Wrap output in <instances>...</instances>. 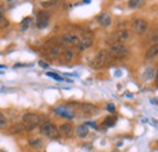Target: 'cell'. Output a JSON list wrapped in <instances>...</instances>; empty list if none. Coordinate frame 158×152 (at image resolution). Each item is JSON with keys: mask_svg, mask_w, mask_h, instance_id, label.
<instances>
[{"mask_svg": "<svg viewBox=\"0 0 158 152\" xmlns=\"http://www.w3.org/2000/svg\"><path fill=\"white\" fill-rule=\"evenodd\" d=\"M67 107H73L74 110L73 111H78L79 113L84 117H91V116H95V114L99 113V107L93 105V103H79V102H72V103H68ZM72 111V112H73Z\"/></svg>", "mask_w": 158, "mask_h": 152, "instance_id": "cell-1", "label": "cell"}, {"mask_svg": "<svg viewBox=\"0 0 158 152\" xmlns=\"http://www.w3.org/2000/svg\"><path fill=\"white\" fill-rule=\"evenodd\" d=\"M111 61H112V58L110 56L108 51H106V50H100L99 53L95 55V57L90 61V66H91L93 68L100 70V68L106 67Z\"/></svg>", "mask_w": 158, "mask_h": 152, "instance_id": "cell-2", "label": "cell"}, {"mask_svg": "<svg viewBox=\"0 0 158 152\" xmlns=\"http://www.w3.org/2000/svg\"><path fill=\"white\" fill-rule=\"evenodd\" d=\"M108 54L112 60H123V58L129 56L130 50L124 44H113V45H111Z\"/></svg>", "mask_w": 158, "mask_h": 152, "instance_id": "cell-3", "label": "cell"}, {"mask_svg": "<svg viewBox=\"0 0 158 152\" xmlns=\"http://www.w3.org/2000/svg\"><path fill=\"white\" fill-rule=\"evenodd\" d=\"M40 123H41V117L39 114L29 112V113H24L22 116V124L28 132H32L33 129H35Z\"/></svg>", "mask_w": 158, "mask_h": 152, "instance_id": "cell-4", "label": "cell"}, {"mask_svg": "<svg viewBox=\"0 0 158 152\" xmlns=\"http://www.w3.org/2000/svg\"><path fill=\"white\" fill-rule=\"evenodd\" d=\"M40 133L49 139H59L60 135H61L59 128L50 122H44L40 125Z\"/></svg>", "mask_w": 158, "mask_h": 152, "instance_id": "cell-5", "label": "cell"}, {"mask_svg": "<svg viewBox=\"0 0 158 152\" xmlns=\"http://www.w3.org/2000/svg\"><path fill=\"white\" fill-rule=\"evenodd\" d=\"M130 37V33L125 29H122V31H117L114 33H112L108 38V43L111 45L113 44H123L124 41H127Z\"/></svg>", "mask_w": 158, "mask_h": 152, "instance_id": "cell-6", "label": "cell"}, {"mask_svg": "<svg viewBox=\"0 0 158 152\" xmlns=\"http://www.w3.org/2000/svg\"><path fill=\"white\" fill-rule=\"evenodd\" d=\"M147 28H148L147 21H145V19H135V21L133 22V24H131V29H133L135 33H138V34H143V33L147 31Z\"/></svg>", "mask_w": 158, "mask_h": 152, "instance_id": "cell-7", "label": "cell"}, {"mask_svg": "<svg viewBox=\"0 0 158 152\" xmlns=\"http://www.w3.org/2000/svg\"><path fill=\"white\" fill-rule=\"evenodd\" d=\"M50 22V12L49 11H40L37 15V26L38 28H45L48 27Z\"/></svg>", "mask_w": 158, "mask_h": 152, "instance_id": "cell-8", "label": "cell"}, {"mask_svg": "<svg viewBox=\"0 0 158 152\" xmlns=\"http://www.w3.org/2000/svg\"><path fill=\"white\" fill-rule=\"evenodd\" d=\"M62 43L77 46V45L80 44V39H79L77 36H74V34H66V36L62 37Z\"/></svg>", "mask_w": 158, "mask_h": 152, "instance_id": "cell-9", "label": "cell"}, {"mask_svg": "<svg viewBox=\"0 0 158 152\" xmlns=\"http://www.w3.org/2000/svg\"><path fill=\"white\" fill-rule=\"evenodd\" d=\"M155 74H156V71L152 68V67H146L143 70V72L141 73V79L143 82H148V80H152L155 78Z\"/></svg>", "mask_w": 158, "mask_h": 152, "instance_id": "cell-10", "label": "cell"}, {"mask_svg": "<svg viewBox=\"0 0 158 152\" xmlns=\"http://www.w3.org/2000/svg\"><path fill=\"white\" fill-rule=\"evenodd\" d=\"M60 134H62L63 136H71L73 134V125L71 123H64L60 127Z\"/></svg>", "mask_w": 158, "mask_h": 152, "instance_id": "cell-11", "label": "cell"}, {"mask_svg": "<svg viewBox=\"0 0 158 152\" xmlns=\"http://www.w3.org/2000/svg\"><path fill=\"white\" fill-rule=\"evenodd\" d=\"M98 19H99L100 24L103 26V27H108V26H111V23H112V17H111V15L107 14V12L101 14Z\"/></svg>", "mask_w": 158, "mask_h": 152, "instance_id": "cell-12", "label": "cell"}, {"mask_svg": "<svg viewBox=\"0 0 158 152\" xmlns=\"http://www.w3.org/2000/svg\"><path fill=\"white\" fill-rule=\"evenodd\" d=\"M93 43H94V40L91 37H84V38L80 40V44H79V48H80V50H85V49H89L91 45H93Z\"/></svg>", "mask_w": 158, "mask_h": 152, "instance_id": "cell-13", "label": "cell"}, {"mask_svg": "<svg viewBox=\"0 0 158 152\" xmlns=\"http://www.w3.org/2000/svg\"><path fill=\"white\" fill-rule=\"evenodd\" d=\"M76 134H77V136L78 137H86L88 136V134H89V128H88V125L86 124H81V125H79L78 128L76 129Z\"/></svg>", "mask_w": 158, "mask_h": 152, "instance_id": "cell-14", "label": "cell"}, {"mask_svg": "<svg viewBox=\"0 0 158 152\" xmlns=\"http://www.w3.org/2000/svg\"><path fill=\"white\" fill-rule=\"evenodd\" d=\"M158 55V44H153L148 50H147V53H146V58H153L155 56H157Z\"/></svg>", "mask_w": 158, "mask_h": 152, "instance_id": "cell-15", "label": "cell"}, {"mask_svg": "<svg viewBox=\"0 0 158 152\" xmlns=\"http://www.w3.org/2000/svg\"><path fill=\"white\" fill-rule=\"evenodd\" d=\"M62 54V49H61V46L57 45V46H54L51 50H50V53H49V55L52 57V58H56L57 56H60Z\"/></svg>", "mask_w": 158, "mask_h": 152, "instance_id": "cell-16", "label": "cell"}, {"mask_svg": "<svg viewBox=\"0 0 158 152\" xmlns=\"http://www.w3.org/2000/svg\"><path fill=\"white\" fill-rule=\"evenodd\" d=\"M56 113L61 114L63 117H67V118H72L74 116V113L72 111H66V110H62V108H56Z\"/></svg>", "mask_w": 158, "mask_h": 152, "instance_id": "cell-17", "label": "cell"}, {"mask_svg": "<svg viewBox=\"0 0 158 152\" xmlns=\"http://www.w3.org/2000/svg\"><path fill=\"white\" fill-rule=\"evenodd\" d=\"M116 123V117H107L103 122V127H112Z\"/></svg>", "mask_w": 158, "mask_h": 152, "instance_id": "cell-18", "label": "cell"}, {"mask_svg": "<svg viewBox=\"0 0 158 152\" xmlns=\"http://www.w3.org/2000/svg\"><path fill=\"white\" fill-rule=\"evenodd\" d=\"M62 56H63L64 60L71 61L73 58V56H74V53L72 50H64V51H62Z\"/></svg>", "mask_w": 158, "mask_h": 152, "instance_id": "cell-19", "label": "cell"}, {"mask_svg": "<svg viewBox=\"0 0 158 152\" xmlns=\"http://www.w3.org/2000/svg\"><path fill=\"white\" fill-rule=\"evenodd\" d=\"M29 145L31 146H34L37 149H40L43 146V142L40 139H29Z\"/></svg>", "mask_w": 158, "mask_h": 152, "instance_id": "cell-20", "label": "cell"}, {"mask_svg": "<svg viewBox=\"0 0 158 152\" xmlns=\"http://www.w3.org/2000/svg\"><path fill=\"white\" fill-rule=\"evenodd\" d=\"M142 4H143V1H141V0H130V1L128 2V6L131 7V9H134V7H139V6L142 5Z\"/></svg>", "mask_w": 158, "mask_h": 152, "instance_id": "cell-21", "label": "cell"}, {"mask_svg": "<svg viewBox=\"0 0 158 152\" xmlns=\"http://www.w3.org/2000/svg\"><path fill=\"white\" fill-rule=\"evenodd\" d=\"M150 41L152 43V45L158 41V32L157 31H152V32L150 33Z\"/></svg>", "mask_w": 158, "mask_h": 152, "instance_id": "cell-22", "label": "cell"}, {"mask_svg": "<svg viewBox=\"0 0 158 152\" xmlns=\"http://www.w3.org/2000/svg\"><path fill=\"white\" fill-rule=\"evenodd\" d=\"M6 127H7V119L0 112V128H6Z\"/></svg>", "mask_w": 158, "mask_h": 152, "instance_id": "cell-23", "label": "cell"}, {"mask_svg": "<svg viewBox=\"0 0 158 152\" xmlns=\"http://www.w3.org/2000/svg\"><path fill=\"white\" fill-rule=\"evenodd\" d=\"M56 4H57L56 1H41L43 7H51V6H55Z\"/></svg>", "mask_w": 158, "mask_h": 152, "instance_id": "cell-24", "label": "cell"}, {"mask_svg": "<svg viewBox=\"0 0 158 152\" xmlns=\"http://www.w3.org/2000/svg\"><path fill=\"white\" fill-rule=\"evenodd\" d=\"M32 21L31 17H27L26 19H23V22H22V26H21V29H27V27L29 26V22Z\"/></svg>", "mask_w": 158, "mask_h": 152, "instance_id": "cell-25", "label": "cell"}, {"mask_svg": "<svg viewBox=\"0 0 158 152\" xmlns=\"http://www.w3.org/2000/svg\"><path fill=\"white\" fill-rule=\"evenodd\" d=\"M22 130H24V127L23 124H19V125H15L12 128V133H21Z\"/></svg>", "mask_w": 158, "mask_h": 152, "instance_id": "cell-26", "label": "cell"}, {"mask_svg": "<svg viewBox=\"0 0 158 152\" xmlns=\"http://www.w3.org/2000/svg\"><path fill=\"white\" fill-rule=\"evenodd\" d=\"M48 76H49V77H52V78H55L56 80H62V78H61L60 76H57V74H55V73H50V72H49V73H48Z\"/></svg>", "mask_w": 158, "mask_h": 152, "instance_id": "cell-27", "label": "cell"}, {"mask_svg": "<svg viewBox=\"0 0 158 152\" xmlns=\"http://www.w3.org/2000/svg\"><path fill=\"white\" fill-rule=\"evenodd\" d=\"M107 110H108L110 112H114V110H116V107H114V105H112V103H110V105L107 106Z\"/></svg>", "mask_w": 158, "mask_h": 152, "instance_id": "cell-28", "label": "cell"}, {"mask_svg": "<svg viewBox=\"0 0 158 152\" xmlns=\"http://www.w3.org/2000/svg\"><path fill=\"white\" fill-rule=\"evenodd\" d=\"M4 15H5V7L0 5V19H2V17H4Z\"/></svg>", "mask_w": 158, "mask_h": 152, "instance_id": "cell-29", "label": "cell"}, {"mask_svg": "<svg viewBox=\"0 0 158 152\" xmlns=\"http://www.w3.org/2000/svg\"><path fill=\"white\" fill-rule=\"evenodd\" d=\"M39 65L41 67H48V63H44V61H39Z\"/></svg>", "mask_w": 158, "mask_h": 152, "instance_id": "cell-30", "label": "cell"}, {"mask_svg": "<svg viewBox=\"0 0 158 152\" xmlns=\"http://www.w3.org/2000/svg\"><path fill=\"white\" fill-rule=\"evenodd\" d=\"M155 78H156V80L158 82V70L156 71V74H155Z\"/></svg>", "mask_w": 158, "mask_h": 152, "instance_id": "cell-31", "label": "cell"}, {"mask_svg": "<svg viewBox=\"0 0 158 152\" xmlns=\"http://www.w3.org/2000/svg\"><path fill=\"white\" fill-rule=\"evenodd\" d=\"M0 152H5V151H4V150H0Z\"/></svg>", "mask_w": 158, "mask_h": 152, "instance_id": "cell-32", "label": "cell"}]
</instances>
